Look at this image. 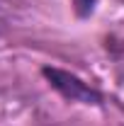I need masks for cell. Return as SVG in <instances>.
Segmentation results:
<instances>
[{
  "label": "cell",
  "mask_w": 124,
  "mask_h": 126,
  "mask_svg": "<svg viewBox=\"0 0 124 126\" xmlns=\"http://www.w3.org/2000/svg\"><path fill=\"white\" fill-rule=\"evenodd\" d=\"M44 75L51 80V85L63 94V97H68V99H73V102H97L100 97L95 94V90L90 85H85L83 80H78L76 75H71V73H63V70H56V68H46L44 70Z\"/></svg>",
  "instance_id": "cell-1"
}]
</instances>
